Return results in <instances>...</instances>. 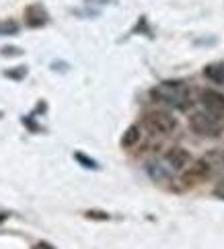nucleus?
Segmentation results:
<instances>
[{"instance_id":"1","label":"nucleus","mask_w":224,"mask_h":249,"mask_svg":"<svg viewBox=\"0 0 224 249\" xmlns=\"http://www.w3.org/2000/svg\"><path fill=\"white\" fill-rule=\"evenodd\" d=\"M152 97H156L158 101L173 105V107H179V109H185L190 105V93H187V89L179 81H169L156 89H152Z\"/></svg>"},{"instance_id":"2","label":"nucleus","mask_w":224,"mask_h":249,"mask_svg":"<svg viewBox=\"0 0 224 249\" xmlns=\"http://www.w3.org/2000/svg\"><path fill=\"white\" fill-rule=\"evenodd\" d=\"M190 128L195 132L198 136H206V138H216L222 134L224 126L220 124V118L212 115L208 111H198V113H191L190 118Z\"/></svg>"},{"instance_id":"3","label":"nucleus","mask_w":224,"mask_h":249,"mask_svg":"<svg viewBox=\"0 0 224 249\" xmlns=\"http://www.w3.org/2000/svg\"><path fill=\"white\" fill-rule=\"evenodd\" d=\"M144 126L150 132H156V134H171V132L177 128V120L169 111L152 109L144 115Z\"/></svg>"},{"instance_id":"4","label":"nucleus","mask_w":224,"mask_h":249,"mask_svg":"<svg viewBox=\"0 0 224 249\" xmlns=\"http://www.w3.org/2000/svg\"><path fill=\"white\" fill-rule=\"evenodd\" d=\"M200 101L208 113L216 115V118H222L224 115V95L222 93L214 91V89H206L200 95Z\"/></svg>"},{"instance_id":"5","label":"nucleus","mask_w":224,"mask_h":249,"mask_svg":"<svg viewBox=\"0 0 224 249\" xmlns=\"http://www.w3.org/2000/svg\"><path fill=\"white\" fill-rule=\"evenodd\" d=\"M165 163L171 167V169H175V171H179V169H185L187 163H190V153H187V150H183L181 146H173V148L167 150Z\"/></svg>"},{"instance_id":"6","label":"nucleus","mask_w":224,"mask_h":249,"mask_svg":"<svg viewBox=\"0 0 224 249\" xmlns=\"http://www.w3.org/2000/svg\"><path fill=\"white\" fill-rule=\"evenodd\" d=\"M208 173H210L208 163H206V161H198V163L191 165V167L185 171L183 179H185V181H190V183H193V181H202V179H206V177H208Z\"/></svg>"},{"instance_id":"7","label":"nucleus","mask_w":224,"mask_h":249,"mask_svg":"<svg viewBox=\"0 0 224 249\" xmlns=\"http://www.w3.org/2000/svg\"><path fill=\"white\" fill-rule=\"evenodd\" d=\"M146 173H148L155 181H167L169 177H171V173H169V169H167L165 165H160V163H148Z\"/></svg>"},{"instance_id":"8","label":"nucleus","mask_w":224,"mask_h":249,"mask_svg":"<svg viewBox=\"0 0 224 249\" xmlns=\"http://www.w3.org/2000/svg\"><path fill=\"white\" fill-rule=\"evenodd\" d=\"M140 142V130L138 126H130L128 130L123 132V136H121V146L123 148H132V146H136Z\"/></svg>"},{"instance_id":"9","label":"nucleus","mask_w":224,"mask_h":249,"mask_svg":"<svg viewBox=\"0 0 224 249\" xmlns=\"http://www.w3.org/2000/svg\"><path fill=\"white\" fill-rule=\"evenodd\" d=\"M206 78H210L212 83L216 85H224V64H210L204 70Z\"/></svg>"},{"instance_id":"10","label":"nucleus","mask_w":224,"mask_h":249,"mask_svg":"<svg viewBox=\"0 0 224 249\" xmlns=\"http://www.w3.org/2000/svg\"><path fill=\"white\" fill-rule=\"evenodd\" d=\"M15 33H19V25H17L15 21L0 23V35H15Z\"/></svg>"},{"instance_id":"11","label":"nucleus","mask_w":224,"mask_h":249,"mask_svg":"<svg viewBox=\"0 0 224 249\" xmlns=\"http://www.w3.org/2000/svg\"><path fill=\"white\" fill-rule=\"evenodd\" d=\"M76 161L78 163H83L85 167H91V169H95L97 165H95V161H91L88 157H85V155H80V153H76Z\"/></svg>"},{"instance_id":"12","label":"nucleus","mask_w":224,"mask_h":249,"mask_svg":"<svg viewBox=\"0 0 224 249\" xmlns=\"http://www.w3.org/2000/svg\"><path fill=\"white\" fill-rule=\"evenodd\" d=\"M86 218H97V220H105L107 218V214H105V212H86Z\"/></svg>"},{"instance_id":"13","label":"nucleus","mask_w":224,"mask_h":249,"mask_svg":"<svg viewBox=\"0 0 224 249\" xmlns=\"http://www.w3.org/2000/svg\"><path fill=\"white\" fill-rule=\"evenodd\" d=\"M17 54H21V50H17V48H11V46H8V48H4V50H2V56H17Z\"/></svg>"},{"instance_id":"14","label":"nucleus","mask_w":224,"mask_h":249,"mask_svg":"<svg viewBox=\"0 0 224 249\" xmlns=\"http://www.w3.org/2000/svg\"><path fill=\"white\" fill-rule=\"evenodd\" d=\"M27 74V68H21V70H15V72H6V76H13V78H23Z\"/></svg>"},{"instance_id":"15","label":"nucleus","mask_w":224,"mask_h":249,"mask_svg":"<svg viewBox=\"0 0 224 249\" xmlns=\"http://www.w3.org/2000/svg\"><path fill=\"white\" fill-rule=\"evenodd\" d=\"M214 194H216L218 198H222V200H224V181H222L220 185H216V190H214Z\"/></svg>"},{"instance_id":"16","label":"nucleus","mask_w":224,"mask_h":249,"mask_svg":"<svg viewBox=\"0 0 224 249\" xmlns=\"http://www.w3.org/2000/svg\"><path fill=\"white\" fill-rule=\"evenodd\" d=\"M33 249H53V247H52V245H48V243H37Z\"/></svg>"}]
</instances>
